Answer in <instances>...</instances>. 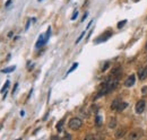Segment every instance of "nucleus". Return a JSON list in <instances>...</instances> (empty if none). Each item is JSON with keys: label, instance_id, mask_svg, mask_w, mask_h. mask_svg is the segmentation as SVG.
Segmentation results:
<instances>
[{"label": "nucleus", "instance_id": "obj_1", "mask_svg": "<svg viewBox=\"0 0 147 140\" xmlns=\"http://www.w3.org/2000/svg\"><path fill=\"white\" fill-rule=\"evenodd\" d=\"M81 125H83V122H81V120L79 119V118H73V119H70L68 122V127L70 128L71 130L80 129Z\"/></svg>", "mask_w": 147, "mask_h": 140}, {"label": "nucleus", "instance_id": "obj_2", "mask_svg": "<svg viewBox=\"0 0 147 140\" xmlns=\"http://www.w3.org/2000/svg\"><path fill=\"white\" fill-rule=\"evenodd\" d=\"M145 108H146L145 101L141 100V101H138V102H137V104H136V112L138 113V114H141V113L145 111Z\"/></svg>", "mask_w": 147, "mask_h": 140}, {"label": "nucleus", "instance_id": "obj_3", "mask_svg": "<svg viewBox=\"0 0 147 140\" xmlns=\"http://www.w3.org/2000/svg\"><path fill=\"white\" fill-rule=\"evenodd\" d=\"M135 81H136V76L135 75H130L128 78L126 79V81H124V86L126 87H131L135 84Z\"/></svg>", "mask_w": 147, "mask_h": 140}, {"label": "nucleus", "instance_id": "obj_4", "mask_svg": "<svg viewBox=\"0 0 147 140\" xmlns=\"http://www.w3.org/2000/svg\"><path fill=\"white\" fill-rule=\"evenodd\" d=\"M47 42H48V41H47V38H45V36L44 35H40V36H38V40H37L36 44H35V46H36L37 49H38V48H42Z\"/></svg>", "mask_w": 147, "mask_h": 140}, {"label": "nucleus", "instance_id": "obj_5", "mask_svg": "<svg viewBox=\"0 0 147 140\" xmlns=\"http://www.w3.org/2000/svg\"><path fill=\"white\" fill-rule=\"evenodd\" d=\"M111 35H112V33H111V32H108L107 34H105V33H104V34H102V35L100 36V37H97V38H96L95 43H101V42H105V41H107V40H108V38L110 37Z\"/></svg>", "mask_w": 147, "mask_h": 140}, {"label": "nucleus", "instance_id": "obj_6", "mask_svg": "<svg viewBox=\"0 0 147 140\" xmlns=\"http://www.w3.org/2000/svg\"><path fill=\"white\" fill-rule=\"evenodd\" d=\"M138 76H139V79H140V80L146 79V77H147V67H145V68H141L140 70H139Z\"/></svg>", "mask_w": 147, "mask_h": 140}, {"label": "nucleus", "instance_id": "obj_7", "mask_svg": "<svg viewBox=\"0 0 147 140\" xmlns=\"http://www.w3.org/2000/svg\"><path fill=\"white\" fill-rule=\"evenodd\" d=\"M120 103H121V101H120V100H114V101H113V102H112V104H111V108H112V110L118 111V108H119Z\"/></svg>", "mask_w": 147, "mask_h": 140}, {"label": "nucleus", "instance_id": "obj_8", "mask_svg": "<svg viewBox=\"0 0 147 140\" xmlns=\"http://www.w3.org/2000/svg\"><path fill=\"white\" fill-rule=\"evenodd\" d=\"M115 127H117V119L115 118H111L109 122V128L110 129H114Z\"/></svg>", "mask_w": 147, "mask_h": 140}, {"label": "nucleus", "instance_id": "obj_9", "mask_svg": "<svg viewBox=\"0 0 147 140\" xmlns=\"http://www.w3.org/2000/svg\"><path fill=\"white\" fill-rule=\"evenodd\" d=\"M102 122H103V120H102V118H101V115H100V114H96L95 124L97 125V127H101V125H102Z\"/></svg>", "mask_w": 147, "mask_h": 140}, {"label": "nucleus", "instance_id": "obj_10", "mask_svg": "<svg viewBox=\"0 0 147 140\" xmlns=\"http://www.w3.org/2000/svg\"><path fill=\"white\" fill-rule=\"evenodd\" d=\"M15 69H16V66H11V67H8V68H6V69H2L1 72H4V74H9V72L14 71Z\"/></svg>", "mask_w": 147, "mask_h": 140}, {"label": "nucleus", "instance_id": "obj_11", "mask_svg": "<svg viewBox=\"0 0 147 140\" xmlns=\"http://www.w3.org/2000/svg\"><path fill=\"white\" fill-rule=\"evenodd\" d=\"M127 106H128V104H127V103H120V105H119V108H118V112H121V111H123L124 108L127 107Z\"/></svg>", "mask_w": 147, "mask_h": 140}, {"label": "nucleus", "instance_id": "obj_12", "mask_svg": "<svg viewBox=\"0 0 147 140\" xmlns=\"http://www.w3.org/2000/svg\"><path fill=\"white\" fill-rule=\"evenodd\" d=\"M123 134H124V130L123 129H119L117 131V133H115V136H117V138H121Z\"/></svg>", "mask_w": 147, "mask_h": 140}, {"label": "nucleus", "instance_id": "obj_13", "mask_svg": "<svg viewBox=\"0 0 147 140\" xmlns=\"http://www.w3.org/2000/svg\"><path fill=\"white\" fill-rule=\"evenodd\" d=\"M77 67H78V63H77V62H75V63L73 64V66H71V68H70V69H69V70H68V71H67V75H69V74H70V72H73V71H74V70H75V69H76V68H77Z\"/></svg>", "mask_w": 147, "mask_h": 140}, {"label": "nucleus", "instance_id": "obj_14", "mask_svg": "<svg viewBox=\"0 0 147 140\" xmlns=\"http://www.w3.org/2000/svg\"><path fill=\"white\" fill-rule=\"evenodd\" d=\"M8 86H9V80H7L6 84H5V86L1 88V94H5V93H6V90H7V88H8Z\"/></svg>", "mask_w": 147, "mask_h": 140}, {"label": "nucleus", "instance_id": "obj_15", "mask_svg": "<svg viewBox=\"0 0 147 140\" xmlns=\"http://www.w3.org/2000/svg\"><path fill=\"white\" fill-rule=\"evenodd\" d=\"M84 35H85V32H81V34L79 35V37L76 40V44H78V43L80 42V40H81V38H83V36H84Z\"/></svg>", "mask_w": 147, "mask_h": 140}, {"label": "nucleus", "instance_id": "obj_16", "mask_svg": "<svg viewBox=\"0 0 147 140\" xmlns=\"http://www.w3.org/2000/svg\"><path fill=\"white\" fill-rule=\"evenodd\" d=\"M77 16H78V11L75 10V11H74V15L71 16V20H75V19L77 18Z\"/></svg>", "mask_w": 147, "mask_h": 140}, {"label": "nucleus", "instance_id": "obj_17", "mask_svg": "<svg viewBox=\"0 0 147 140\" xmlns=\"http://www.w3.org/2000/svg\"><path fill=\"white\" fill-rule=\"evenodd\" d=\"M126 23H127V20H122V21H120V23L118 24V28H121L122 26H123Z\"/></svg>", "mask_w": 147, "mask_h": 140}, {"label": "nucleus", "instance_id": "obj_18", "mask_svg": "<svg viewBox=\"0 0 147 140\" xmlns=\"http://www.w3.org/2000/svg\"><path fill=\"white\" fill-rule=\"evenodd\" d=\"M61 129H62V122H60L59 124H57V130L58 131H61Z\"/></svg>", "mask_w": 147, "mask_h": 140}, {"label": "nucleus", "instance_id": "obj_19", "mask_svg": "<svg viewBox=\"0 0 147 140\" xmlns=\"http://www.w3.org/2000/svg\"><path fill=\"white\" fill-rule=\"evenodd\" d=\"M11 1H13V0H7V2H6V5H5V6L9 7V6H10V4H11Z\"/></svg>", "mask_w": 147, "mask_h": 140}, {"label": "nucleus", "instance_id": "obj_20", "mask_svg": "<svg viewBox=\"0 0 147 140\" xmlns=\"http://www.w3.org/2000/svg\"><path fill=\"white\" fill-rule=\"evenodd\" d=\"M17 87H18V84H15V87H14V89H13V93H15L16 89H17Z\"/></svg>", "mask_w": 147, "mask_h": 140}, {"label": "nucleus", "instance_id": "obj_21", "mask_svg": "<svg viewBox=\"0 0 147 140\" xmlns=\"http://www.w3.org/2000/svg\"><path fill=\"white\" fill-rule=\"evenodd\" d=\"M30 23H31V21H28V23L26 24V27H25V30H28V27H30Z\"/></svg>", "mask_w": 147, "mask_h": 140}, {"label": "nucleus", "instance_id": "obj_22", "mask_svg": "<svg viewBox=\"0 0 147 140\" xmlns=\"http://www.w3.org/2000/svg\"><path fill=\"white\" fill-rule=\"evenodd\" d=\"M86 17H87V13H86L85 15H84V17H83V19H81V20H85V18H86Z\"/></svg>", "mask_w": 147, "mask_h": 140}, {"label": "nucleus", "instance_id": "obj_23", "mask_svg": "<svg viewBox=\"0 0 147 140\" xmlns=\"http://www.w3.org/2000/svg\"><path fill=\"white\" fill-rule=\"evenodd\" d=\"M20 115H22V116H24V115H25V112H24V111H20Z\"/></svg>", "mask_w": 147, "mask_h": 140}, {"label": "nucleus", "instance_id": "obj_24", "mask_svg": "<svg viewBox=\"0 0 147 140\" xmlns=\"http://www.w3.org/2000/svg\"><path fill=\"white\" fill-rule=\"evenodd\" d=\"M2 129V123H0V130Z\"/></svg>", "mask_w": 147, "mask_h": 140}, {"label": "nucleus", "instance_id": "obj_25", "mask_svg": "<svg viewBox=\"0 0 147 140\" xmlns=\"http://www.w3.org/2000/svg\"><path fill=\"white\" fill-rule=\"evenodd\" d=\"M146 50H147V43H146Z\"/></svg>", "mask_w": 147, "mask_h": 140}, {"label": "nucleus", "instance_id": "obj_26", "mask_svg": "<svg viewBox=\"0 0 147 140\" xmlns=\"http://www.w3.org/2000/svg\"><path fill=\"white\" fill-rule=\"evenodd\" d=\"M38 1H41V0H38Z\"/></svg>", "mask_w": 147, "mask_h": 140}]
</instances>
